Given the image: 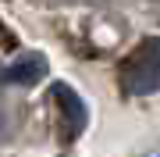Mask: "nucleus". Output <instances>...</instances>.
<instances>
[{
  "mask_svg": "<svg viewBox=\"0 0 160 157\" xmlns=\"http://www.w3.org/2000/svg\"><path fill=\"white\" fill-rule=\"evenodd\" d=\"M53 100H57L61 118H64V139H75V136L86 128V104H82V97L75 93L71 86L57 82V86H53Z\"/></svg>",
  "mask_w": 160,
  "mask_h": 157,
  "instance_id": "nucleus-2",
  "label": "nucleus"
},
{
  "mask_svg": "<svg viewBox=\"0 0 160 157\" xmlns=\"http://www.w3.org/2000/svg\"><path fill=\"white\" fill-rule=\"evenodd\" d=\"M118 79H121V86H125V93H132V97L157 93L160 89V36L142 39L125 61H121Z\"/></svg>",
  "mask_w": 160,
  "mask_h": 157,
  "instance_id": "nucleus-1",
  "label": "nucleus"
},
{
  "mask_svg": "<svg viewBox=\"0 0 160 157\" xmlns=\"http://www.w3.org/2000/svg\"><path fill=\"white\" fill-rule=\"evenodd\" d=\"M46 75V57L43 54H25L22 61H14L11 68L0 71V79L11 82V86H32V82H39Z\"/></svg>",
  "mask_w": 160,
  "mask_h": 157,
  "instance_id": "nucleus-3",
  "label": "nucleus"
}]
</instances>
